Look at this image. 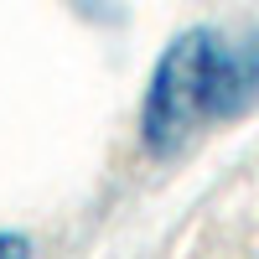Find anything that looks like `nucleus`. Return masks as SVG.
Returning a JSON list of instances; mask_svg holds the SVG:
<instances>
[{
	"label": "nucleus",
	"instance_id": "1",
	"mask_svg": "<svg viewBox=\"0 0 259 259\" xmlns=\"http://www.w3.org/2000/svg\"><path fill=\"white\" fill-rule=\"evenodd\" d=\"M223 119V36L218 31H187L161 52L140 109V140L150 156H177L202 124Z\"/></svg>",
	"mask_w": 259,
	"mask_h": 259
},
{
	"label": "nucleus",
	"instance_id": "2",
	"mask_svg": "<svg viewBox=\"0 0 259 259\" xmlns=\"http://www.w3.org/2000/svg\"><path fill=\"white\" fill-rule=\"evenodd\" d=\"M259 104V31L223 41V119H239Z\"/></svg>",
	"mask_w": 259,
	"mask_h": 259
},
{
	"label": "nucleus",
	"instance_id": "3",
	"mask_svg": "<svg viewBox=\"0 0 259 259\" xmlns=\"http://www.w3.org/2000/svg\"><path fill=\"white\" fill-rule=\"evenodd\" d=\"M0 254H26V239H16V233H0Z\"/></svg>",
	"mask_w": 259,
	"mask_h": 259
}]
</instances>
